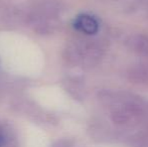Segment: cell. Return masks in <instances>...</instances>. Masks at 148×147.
Returning <instances> with one entry per match:
<instances>
[{
  "mask_svg": "<svg viewBox=\"0 0 148 147\" xmlns=\"http://www.w3.org/2000/svg\"><path fill=\"white\" fill-rule=\"evenodd\" d=\"M74 27L85 34H95L99 30V22L89 14H81L74 20Z\"/></svg>",
  "mask_w": 148,
  "mask_h": 147,
  "instance_id": "1",
  "label": "cell"
},
{
  "mask_svg": "<svg viewBox=\"0 0 148 147\" xmlns=\"http://www.w3.org/2000/svg\"><path fill=\"white\" fill-rule=\"evenodd\" d=\"M4 144V136H3V133L2 131L0 130V147H2Z\"/></svg>",
  "mask_w": 148,
  "mask_h": 147,
  "instance_id": "2",
  "label": "cell"
}]
</instances>
